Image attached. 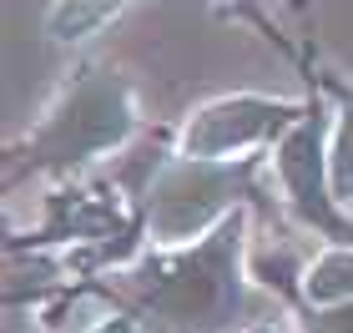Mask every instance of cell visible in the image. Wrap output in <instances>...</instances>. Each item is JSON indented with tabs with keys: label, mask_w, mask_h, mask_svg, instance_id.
I'll return each mask as SVG.
<instances>
[{
	"label": "cell",
	"mask_w": 353,
	"mask_h": 333,
	"mask_svg": "<svg viewBox=\"0 0 353 333\" xmlns=\"http://www.w3.org/2000/svg\"><path fill=\"white\" fill-rule=\"evenodd\" d=\"M318 333H353V308H343V313H328V319L318 323Z\"/></svg>",
	"instance_id": "obj_9"
},
{
	"label": "cell",
	"mask_w": 353,
	"mask_h": 333,
	"mask_svg": "<svg viewBox=\"0 0 353 333\" xmlns=\"http://www.w3.org/2000/svg\"><path fill=\"white\" fill-rule=\"evenodd\" d=\"M308 117L303 101H283V97H237L207 101L187 117L182 126V157H232V152H258L263 141H278L288 126H298Z\"/></svg>",
	"instance_id": "obj_4"
},
{
	"label": "cell",
	"mask_w": 353,
	"mask_h": 333,
	"mask_svg": "<svg viewBox=\"0 0 353 333\" xmlns=\"http://www.w3.org/2000/svg\"><path fill=\"white\" fill-rule=\"evenodd\" d=\"M137 126V97L132 81L111 66L76 71L66 91L51 101L41 126L26 137V147L10 152V162L46 167V172H71L101 152H117Z\"/></svg>",
	"instance_id": "obj_1"
},
{
	"label": "cell",
	"mask_w": 353,
	"mask_h": 333,
	"mask_svg": "<svg viewBox=\"0 0 353 333\" xmlns=\"http://www.w3.org/2000/svg\"><path fill=\"white\" fill-rule=\"evenodd\" d=\"M121 6L126 0H56L46 15V30H51V41H86L111 15H121Z\"/></svg>",
	"instance_id": "obj_6"
},
{
	"label": "cell",
	"mask_w": 353,
	"mask_h": 333,
	"mask_svg": "<svg viewBox=\"0 0 353 333\" xmlns=\"http://www.w3.org/2000/svg\"><path fill=\"white\" fill-rule=\"evenodd\" d=\"M237 252H243V212L222 217L212 237L192 252L162 263L152 288V308L182 328H212L237 308Z\"/></svg>",
	"instance_id": "obj_2"
},
{
	"label": "cell",
	"mask_w": 353,
	"mask_h": 333,
	"mask_svg": "<svg viewBox=\"0 0 353 333\" xmlns=\"http://www.w3.org/2000/svg\"><path fill=\"white\" fill-rule=\"evenodd\" d=\"M323 137H328L323 117L308 111L298 126H288V132L278 137V157H272V162H278V177H283V192H288V202H293V212L308 222V228L339 237V243H353V228L339 217Z\"/></svg>",
	"instance_id": "obj_5"
},
{
	"label": "cell",
	"mask_w": 353,
	"mask_h": 333,
	"mask_svg": "<svg viewBox=\"0 0 353 333\" xmlns=\"http://www.w3.org/2000/svg\"><path fill=\"white\" fill-rule=\"evenodd\" d=\"M328 177L333 197L353 202V91L339 86V126H333V147H328Z\"/></svg>",
	"instance_id": "obj_7"
},
{
	"label": "cell",
	"mask_w": 353,
	"mask_h": 333,
	"mask_svg": "<svg viewBox=\"0 0 353 333\" xmlns=\"http://www.w3.org/2000/svg\"><path fill=\"white\" fill-rule=\"evenodd\" d=\"M258 157H176L157 172L147 192V222L162 243H187L207 222H217L237 197H248Z\"/></svg>",
	"instance_id": "obj_3"
},
{
	"label": "cell",
	"mask_w": 353,
	"mask_h": 333,
	"mask_svg": "<svg viewBox=\"0 0 353 333\" xmlns=\"http://www.w3.org/2000/svg\"><path fill=\"white\" fill-rule=\"evenodd\" d=\"M308 293L318 298V303H333V298H348L353 293V252L348 248H339V252H328V258L313 263Z\"/></svg>",
	"instance_id": "obj_8"
}]
</instances>
